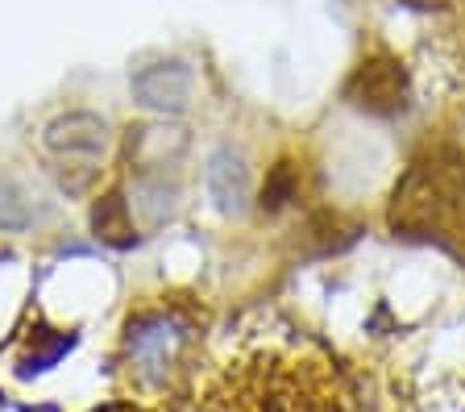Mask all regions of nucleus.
<instances>
[{
  "label": "nucleus",
  "instance_id": "obj_1",
  "mask_svg": "<svg viewBox=\"0 0 465 412\" xmlns=\"http://www.w3.org/2000/svg\"><path fill=\"white\" fill-rule=\"evenodd\" d=\"M203 412H345V400L320 358L250 350L213 379Z\"/></svg>",
  "mask_w": 465,
  "mask_h": 412
},
{
  "label": "nucleus",
  "instance_id": "obj_2",
  "mask_svg": "<svg viewBox=\"0 0 465 412\" xmlns=\"http://www.w3.org/2000/svg\"><path fill=\"white\" fill-rule=\"evenodd\" d=\"M399 234H461L465 229V171L457 158H428L403 176L391 200Z\"/></svg>",
  "mask_w": 465,
  "mask_h": 412
},
{
  "label": "nucleus",
  "instance_id": "obj_3",
  "mask_svg": "<svg viewBox=\"0 0 465 412\" xmlns=\"http://www.w3.org/2000/svg\"><path fill=\"white\" fill-rule=\"evenodd\" d=\"M195 337V321L179 305H158L137 313L125 325V367L137 383L163 387L187 358Z\"/></svg>",
  "mask_w": 465,
  "mask_h": 412
},
{
  "label": "nucleus",
  "instance_id": "obj_4",
  "mask_svg": "<svg viewBox=\"0 0 465 412\" xmlns=\"http://www.w3.org/2000/svg\"><path fill=\"white\" fill-rule=\"evenodd\" d=\"M108 146V126L96 113H63L46 126V150L58 163V184L84 192L96 179V158Z\"/></svg>",
  "mask_w": 465,
  "mask_h": 412
},
{
  "label": "nucleus",
  "instance_id": "obj_5",
  "mask_svg": "<svg viewBox=\"0 0 465 412\" xmlns=\"http://www.w3.org/2000/svg\"><path fill=\"white\" fill-rule=\"evenodd\" d=\"M345 100L374 117H395L407 105V71L391 55H366L345 79Z\"/></svg>",
  "mask_w": 465,
  "mask_h": 412
},
{
  "label": "nucleus",
  "instance_id": "obj_6",
  "mask_svg": "<svg viewBox=\"0 0 465 412\" xmlns=\"http://www.w3.org/2000/svg\"><path fill=\"white\" fill-rule=\"evenodd\" d=\"M134 96L154 113H183L192 100V71L183 63H154L134 75Z\"/></svg>",
  "mask_w": 465,
  "mask_h": 412
},
{
  "label": "nucleus",
  "instance_id": "obj_7",
  "mask_svg": "<svg viewBox=\"0 0 465 412\" xmlns=\"http://www.w3.org/2000/svg\"><path fill=\"white\" fill-rule=\"evenodd\" d=\"M208 192H213L221 213H242L245 192H250V171H245V158L237 150L221 146L208 158Z\"/></svg>",
  "mask_w": 465,
  "mask_h": 412
},
{
  "label": "nucleus",
  "instance_id": "obj_8",
  "mask_svg": "<svg viewBox=\"0 0 465 412\" xmlns=\"http://www.w3.org/2000/svg\"><path fill=\"white\" fill-rule=\"evenodd\" d=\"M92 229H96L100 242L125 250V246L137 242V229H134V216H129V200L121 192H108V196L96 200L92 208Z\"/></svg>",
  "mask_w": 465,
  "mask_h": 412
},
{
  "label": "nucleus",
  "instance_id": "obj_9",
  "mask_svg": "<svg viewBox=\"0 0 465 412\" xmlns=\"http://www.w3.org/2000/svg\"><path fill=\"white\" fill-rule=\"evenodd\" d=\"M295 187H300L295 167H291V163H279V167L266 176V184H262V208H266V213H279V208L295 196Z\"/></svg>",
  "mask_w": 465,
  "mask_h": 412
},
{
  "label": "nucleus",
  "instance_id": "obj_10",
  "mask_svg": "<svg viewBox=\"0 0 465 412\" xmlns=\"http://www.w3.org/2000/svg\"><path fill=\"white\" fill-rule=\"evenodd\" d=\"M29 221H34V213H29L25 196L9 179H0V229H25Z\"/></svg>",
  "mask_w": 465,
  "mask_h": 412
},
{
  "label": "nucleus",
  "instance_id": "obj_11",
  "mask_svg": "<svg viewBox=\"0 0 465 412\" xmlns=\"http://www.w3.org/2000/svg\"><path fill=\"white\" fill-rule=\"evenodd\" d=\"M403 5H411V9H445L453 0H403Z\"/></svg>",
  "mask_w": 465,
  "mask_h": 412
},
{
  "label": "nucleus",
  "instance_id": "obj_12",
  "mask_svg": "<svg viewBox=\"0 0 465 412\" xmlns=\"http://www.w3.org/2000/svg\"><path fill=\"white\" fill-rule=\"evenodd\" d=\"M100 412H137L134 404H113V408H100Z\"/></svg>",
  "mask_w": 465,
  "mask_h": 412
}]
</instances>
